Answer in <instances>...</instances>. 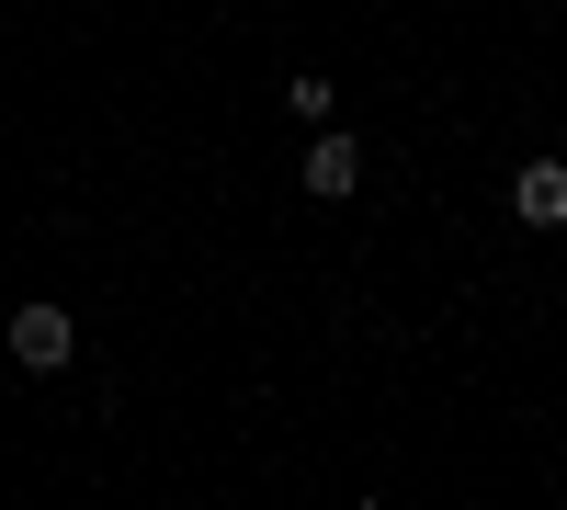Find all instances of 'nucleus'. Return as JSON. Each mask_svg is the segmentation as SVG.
<instances>
[{"label": "nucleus", "mask_w": 567, "mask_h": 510, "mask_svg": "<svg viewBox=\"0 0 567 510\" xmlns=\"http://www.w3.org/2000/svg\"><path fill=\"white\" fill-rule=\"evenodd\" d=\"M0 352H12L23 375H69L80 330H69V306H12V318H0Z\"/></svg>", "instance_id": "obj_1"}, {"label": "nucleus", "mask_w": 567, "mask_h": 510, "mask_svg": "<svg viewBox=\"0 0 567 510\" xmlns=\"http://www.w3.org/2000/svg\"><path fill=\"white\" fill-rule=\"evenodd\" d=\"M511 216L556 239V227H567V159H523V170H511Z\"/></svg>", "instance_id": "obj_2"}, {"label": "nucleus", "mask_w": 567, "mask_h": 510, "mask_svg": "<svg viewBox=\"0 0 567 510\" xmlns=\"http://www.w3.org/2000/svg\"><path fill=\"white\" fill-rule=\"evenodd\" d=\"M307 194H318V205L363 194V136H318V148H307Z\"/></svg>", "instance_id": "obj_3"}, {"label": "nucleus", "mask_w": 567, "mask_h": 510, "mask_svg": "<svg viewBox=\"0 0 567 510\" xmlns=\"http://www.w3.org/2000/svg\"><path fill=\"white\" fill-rule=\"evenodd\" d=\"M284 103H296L307 125H329V69H296V80H284Z\"/></svg>", "instance_id": "obj_4"}]
</instances>
